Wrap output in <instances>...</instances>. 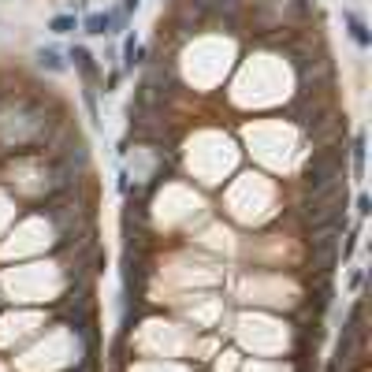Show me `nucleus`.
I'll list each match as a JSON object with an SVG mask.
<instances>
[{
	"label": "nucleus",
	"mask_w": 372,
	"mask_h": 372,
	"mask_svg": "<svg viewBox=\"0 0 372 372\" xmlns=\"http://www.w3.org/2000/svg\"><path fill=\"white\" fill-rule=\"evenodd\" d=\"M358 216H368V193H358Z\"/></svg>",
	"instance_id": "obj_8"
},
{
	"label": "nucleus",
	"mask_w": 372,
	"mask_h": 372,
	"mask_svg": "<svg viewBox=\"0 0 372 372\" xmlns=\"http://www.w3.org/2000/svg\"><path fill=\"white\" fill-rule=\"evenodd\" d=\"M34 60H38V68L48 71V75H63V71H68V60H63L60 48H38Z\"/></svg>",
	"instance_id": "obj_2"
},
{
	"label": "nucleus",
	"mask_w": 372,
	"mask_h": 372,
	"mask_svg": "<svg viewBox=\"0 0 372 372\" xmlns=\"http://www.w3.org/2000/svg\"><path fill=\"white\" fill-rule=\"evenodd\" d=\"M361 171H365V134L354 138V175L361 179Z\"/></svg>",
	"instance_id": "obj_7"
},
{
	"label": "nucleus",
	"mask_w": 372,
	"mask_h": 372,
	"mask_svg": "<svg viewBox=\"0 0 372 372\" xmlns=\"http://www.w3.org/2000/svg\"><path fill=\"white\" fill-rule=\"evenodd\" d=\"M48 30L63 38V34H71V30H78V19H75V15H56V19L48 23Z\"/></svg>",
	"instance_id": "obj_5"
},
{
	"label": "nucleus",
	"mask_w": 372,
	"mask_h": 372,
	"mask_svg": "<svg viewBox=\"0 0 372 372\" xmlns=\"http://www.w3.org/2000/svg\"><path fill=\"white\" fill-rule=\"evenodd\" d=\"M216 372H238V350H220L216 354Z\"/></svg>",
	"instance_id": "obj_6"
},
{
	"label": "nucleus",
	"mask_w": 372,
	"mask_h": 372,
	"mask_svg": "<svg viewBox=\"0 0 372 372\" xmlns=\"http://www.w3.org/2000/svg\"><path fill=\"white\" fill-rule=\"evenodd\" d=\"M119 86V71H112L108 78H105V93H112V90H116Z\"/></svg>",
	"instance_id": "obj_9"
},
{
	"label": "nucleus",
	"mask_w": 372,
	"mask_h": 372,
	"mask_svg": "<svg viewBox=\"0 0 372 372\" xmlns=\"http://www.w3.org/2000/svg\"><path fill=\"white\" fill-rule=\"evenodd\" d=\"M83 26H86L90 38H105V34H112V11H90L86 19H83Z\"/></svg>",
	"instance_id": "obj_4"
},
{
	"label": "nucleus",
	"mask_w": 372,
	"mask_h": 372,
	"mask_svg": "<svg viewBox=\"0 0 372 372\" xmlns=\"http://www.w3.org/2000/svg\"><path fill=\"white\" fill-rule=\"evenodd\" d=\"M142 8V0H123V11H138Z\"/></svg>",
	"instance_id": "obj_10"
},
{
	"label": "nucleus",
	"mask_w": 372,
	"mask_h": 372,
	"mask_svg": "<svg viewBox=\"0 0 372 372\" xmlns=\"http://www.w3.org/2000/svg\"><path fill=\"white\" fill-rule=\"evenodd\" d=\"M68 60L75 63V71L83 75L86 86H97V78H101V68H97V60H93V53H90L86 45H75L71 53H68Z\"/></svg>",
	"instance_id": "obj_1"
},
{
	"label": "nucleus",
	"mask_w": 372,
	"mask_h": 372,
	"mask_svg": "<svg viewBox=\"0 0 372 372\" xmlns=\"http://www.w3.org/2000/svg\"><path fill=\"white\" fill-rule=\"evenodd\" d=\"M343 23H346V30H350V38L358 41V48H368V41H372V38H368V26H365L361 15L346 8V11H343Z\"/></svg>",
	"instance_id": "obj_3"
}]
</instances>
